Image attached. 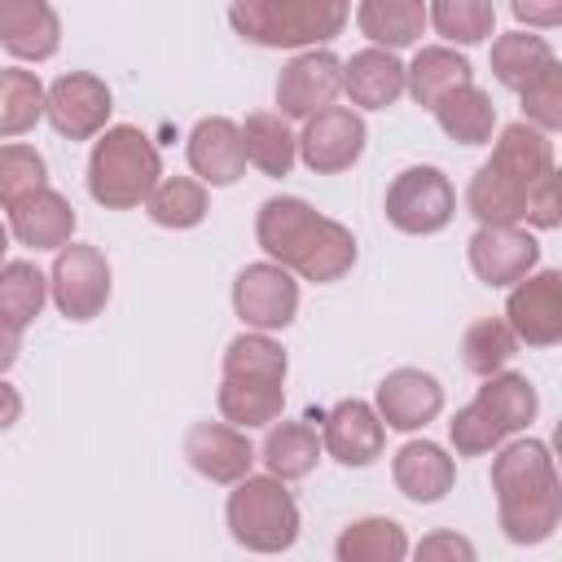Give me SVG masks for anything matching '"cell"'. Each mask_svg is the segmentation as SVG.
<instances>
[{"label": "cell", "mask_w": 562, "mask_h": 562, "mask_svg": "<svg viewBox=\"0 0 562 562\" xmlns=\"http://www.w3.org/2000/svg\"><path fill=\"white\" fill-rule=\"evenodd\" d=\"M255 241L259 250L268 255V263L303 277V281H316V285H329L338 277L351 272L356 263V237L347 224L321 215L312 202L303 198H268L255 215Z\"/></svg>", "instance_id": "1"}, {"label": "cell", "mask_w": 562, "mask_h": 562, "mask_svg": "<svg viewBox=\"0 0 562 562\" xmlns=\"http://www.w3.org/2000/svg\"><path fill=\"white\" fill-rule=\"evenodd\" d=\"M496 522L509 544H544L562 522V487L553 457L540 439L501 443L492 461Z\"/></svg>", "instance_id": "2"}, {"label": "cell", "mask_w": 562, "mask_h": 562, "mask_svg": "<svg viewBox=\"0 0 562 562\" xmlns=\"http://www.w3.org/2000/svg\"><path fill=\"white\" fill-rule=\"evenodd\" d=\"M162 180V154L158 145L132 127V123H114L92 140L88 154V193L97 206L105 211H136L145 206V198L154 193V184Z\"/></svg>", "instance_id": "3"}, {"label": "cell", "mask_w": 562, "mask_h": 562, "mask_svg": "<svg viewBox=\"0 0 562 562\" xmlns=\"http://www.w3.org/2000/svg\"><path fill=\"white\" fill-rule=\"evenodd\" d=\"M536 386L514 373V369H501L492 378H483L479 395L457 408V417L448 422V439H452V452L457 457H483L492 448H501L509 435L527 430L536 422Z\"/></svg>", "instance_id": "4"}, {"label": "cell", "mask_w": 562, "mask_h": 562, "mask_svg": "<svg viewBox=\"0 0 562 562\" xmlns=\"http://www.w3.org/2000/svg\"><path fill=\"white\" fill-rule=\"evenodd\" d=\"M351 9L342 0H237L228 22L241 40L259 48H316L342 35Z\"/></svg>", "instance_id": "5"}, {"label": "cell", "mask_w": 562, "mask_h": 562, "mask_svg": "<svg viewBox=\"0 0 562 562\" xmlns=\"http://www.w3.org/2000/svg\"><path fill=\"white\" fill-rule=\"evenodd\" d=\"M224 522H228V536L250 553H285L303 527L299 501L272 474H246L241 483H233Z\"/></svg>", "instance_id": "6"}, {"label": "cell", "mask_w": 562, "mask_h": 562, "mask_svg": "<svg viewBox=\"0 0 562 562\" xmlns=\"http://www.w3.org/2000/svg\"><path fill=\"white\" fill-rule=\"evenodd\" d=\"M386 224L408 237L443 233L457 215V189L439 167H404L386 189Z\"/></svg>", "instance_id": "7"}, {"label": "cell", "mask_w": 562, "mask_h": 562, "mask_svg": "<svg viewBox=\"0 0 562 562\" xmlns=\"http://www.w3.org/2000/svg\"><path fill=\"white\" fill-rule=\"evenodd\" d=\"M48 294L66 321H92L110 303V259L88 241H66L48 272Z\"/></svg>", "instance_id": "8"}, {"label": "cell", "mask_w": 562, "mask_h": 562, "mask_svg": "<svg viewBox=\"0 0 562 562\" xmlns=\"http://www.w3.org/2000/svg\"><path fill=\"white\" fill-rule=\"evenodd\" d=\"M233 312L255 334H277L299 316V281L277 263H246L233 281Z\"/></svg>", "instance_id": "9"}, {"label": "cell", "mask_w": 562, "mask_h": 562, "mask_svg": "<svg viewBox=\"0 0 562 562\" xmlns=\"http://www.w3.org/2000/svg\"><path fill=\"white\" fill-rule=\"evenodd\" d=\"M110 110H114V97L105 79L88 70H70L44 88V114L66 140H97L110 127Z\"/></svg>", "instance_id": "10"}, {"label": "cell", "mask_w": 562, "mask_h": 562, "mask_svg": "<svg viewBox=\"0 0 562 562\" xmlns=\"http://www.w3.org/2000/svg\"><path fill=\"white\" fill-rule=\"evenodd\" d=\"M505 329L518 347H553L562 342V272L540 268L509 285L505 299Z\"/></svg>", "instance_id": "11"}, {"label": "cell", "mask_w": 562, "mask_h": 562, "mask_svg": "<svg viewBox=\"0 0 562 562\" xmlns=\"http://www.w3.org/2000/svg\"><path fill=\"white\" fill-rule=\"evenodd\" d=\"M294 140H299V158H303V167L312 176H338V171L360 162L369 127H364V119L356 110L329 105V110L312 114Z\"/></svg>", "instance_id": "12"}, {"label": "cell", "mask_w": 562, "mask_h": 562, "mask_svg": "<svg viewBox=\"0 0 562 562\" xmlns=\"http://www.w3.org/2000/svg\"><path fill=\"white\" fill-rule=\"evenodd\" d=\"M342 92V61L329 48H307L299 57H290L277 75V105L281 119H312L321 110L334 105V97Z\"/></svg>", "instance_id": "13"}, {"label": "cell", "mask_w": 562, "mask_h": 562, "mask_svg": "<svg viewBox=\"0 0 562 562\" xmlns=\"http://www.w3.org/2000/svg\"><path fill=\"white\" fill-rule=\"evenodd\" d=\"M373 413H378V422L386 430L413 435V430H422L426 422H435L443 413V386L426 369H391L378 382Z\"/></svg>", "instance_id": "14"}, {"label": "cell", "mask_w": 562, "mask_h": 562, "mask_svg": "<svg viewBox=\"0 0 562 562\" xmlns=\"http://www.w3.org/2000/svg\"><path fill=\"white\" fill-rule=\"evenodd\" d=\"M386 448V426L378 422L369 400H338L321 417V452H329L338 465L360 470L373 465Z\"/></svg>", "instance_id": "15"}, {"label": "cell", "mask_w": 562, "mask_h": 562, "mask_svg": "<svg viewBox=\"0 0 562 562\" xmlns=\"http://www.w3.org/2000/svg\"><path fill=\"white\" fill-rule=\"evenodd\" d=\"M255 443L246 439V430H237V426H228V422H198V426H189V435H184V461L202 474V479H211V483H241L246 474H250V465H255Z\"/></svg>", "instance_id": "16"}, {"label": "cell", "mask_w": 562, "mask_h": 562, "mask_svg": "<svg viewBox=\"0 0 562 562\" xmlns=\"http://www.w3.org/2000/svg\"><path fill=\"white\" fill-rule=\"evenodd\" d=\"M470 268L483 285H518L540 263V241L527 228H479L465 246Z\"/></svg>", "instance_id": "17"}, {"label": "cell", "mask_w": 562, "mask_h": 562, "mask_svg": "<svg viewBox=\"0 0 562 562\" xmlns=\"http://www.w3.org/2000/svg\"><path fill=\"white\" fill-rule=\"evenodd\" d=\"M184 154H189V167H193L198 184H215V189H224V184H237V180L246 176L241 127H237L233 119H224V114H206V119H198L193 132H189Z\"/></svg>", "instance_id": "18"}, {"label": "cell", "mask_w": 562, "mask_h": 562, "mask_svg": "<svg viewBox=\"0 0 562 562\" xmlns=\"http://www.w3.org/2000/svg\"><path fill=\"white\" fill-rule=\"evenodd\" d=\"M391 479H395L400 496H408L413 505H435L457 483V457H448L430 439H408L391 457Z\"/></svg>", "instance_id": "19"}, {"label": "cell", "mask_w": 562, "mask_h": 562, "mask_svg": "<svg viewBox=\"0 0 562 562\" xmlns=\"http://www.w3.org/2000/svg\"><path fill=\"white\" fill-rule=\"evenodd\" d=\"M0 44L18 61H48L61 48V18L48 0H0Z\"/></svg>", "instance_id": "20"}, {"label": "cell", "mask_w": 562, "mask_h": 562, "mask_svg": "<svg viewBox=\"0 0 562 562\" xmlns=\"http://www.w3.org/2000/svg\"><path fill=\"white\" fill-rule=\"evenodd\" d=\"M342 92L360 110H386L404 97V61L382 48H360L342 61Z\"/></svg>", "instance_id": "21"}, {"label": "cell", "mask_w": 562, "mask_h": 562, "mask_svg": "<svg viewBox=\"0 0 562 562\" xmlns=\"http://www.w3.org/2000/svg\"><path fill=\"white\" fill-rule=\"evenodd\" d=\"M70 233H75V206L57 189H40L35 198L9 211V237H18L31 250H61Z\"/></svg>", "instance_id": "22"}, {"label": "cell", "mask_w": 562, "mask_h": 562, "mask_svg": "<svg viewBox=\"0 0 562 562\" xmlns=\"http://www.w3.org/2000/svg\"><path fill=\"white\" fill-rule=\"evenodd\" d=\"M465 83H474V66H470L457 48H448V44H426V48H417V57L404 66V92H408L417 105H426V110H435L448 92H457V88H465Z\"/></svg>", "instance_id": "23"}, {"label": "cell", "mask_w": 562, "mask_h": 562, "mask_svg": "<svg viewBox=\"0 0 562 562\" xmlns=\"http://www.w3.org/2000/svg\"><path fill=\"white\" fill-rule=\"evenodd\" d=\"M501 176H509L514 184H522V189H531L536 180H544V176H553L558 167H553V136H544V132H536L531 123H505L501 127V136H496V145H492V158H487Z\"/></svg>", "instance_id": "24"}, {"label": "cell", "mask_w": 562, "mask_h": 562, "mask_svg": "<svg viewBox=\"0 0 562 562\" xmlns=\"http://www.w3.org/2000/svg\"><path fill=\"white\" fill-rule=\"evenodd\" d=\"M237 127H241L246 162H250L255 171H263V176H272V180L290 176V167L299 162V140H294V132H290V123H285L281 114L255 110V114H246V123H237Z\"/></svg>", "instance_id": "25"}, {"label": "cell", "mask_w": 562, "mask_h": 562, "mask_svg": "<svg viewBox=\"0 0 562 562\" xmlns=\"http://www.w3.org/2000/svg\"><path fill=\"white\" fill-rule=\"evenodd\" d=\"M356 26L360 35H369V48L395 53L417 44V35L426 31V4L422 0H364L356 9Z\"/></svg>", "instance_id": "26"}, {"label": "cell", "mask_w": 562, "mask_h": 562, "mask_svg": "<svg viewBox=\"0 0 562 562\" xmlns=\"http://www.w3.org/2000/svg\"><path fill=\"white\" fill-rule=\"evenodd\" d=\"M465 211L479 220V228H518V220L527 211V189L514 184L509 176H501L492 162H483L470 176Z\"/></svg>", "instance_id": "27"}, {"label": "cell", "mask_w": 562, "mask_h": 562, "mask_svg": "<svg viewBox=\"0 0 562 562\" xmlns=\"http://www.w3.org/2000/svg\"><path fill=\"white\" fill-rule=\"evenodd\" d=\"M334 558L338 562H404L408 558V531L395 518H382V514L356 518L338 531Z\"/></svg>", "instance_id": "28"}, {"label": "cell", "mask_w": 562, "mask_h": 562, "mask_svg": "<svg viewBox=\"0 0 562 562\" xmlns=\"http://www.w3.org/2000/svg\"><path fill=\"white\" fill-rule=\"evenodd\" d=\"M259 461L268 465L272 479L290 483V479H307L321 461V435L316 426L307 422H277L268 435H263V448H259Z\"/></svg>", "instance_id": "29"}, {"label": "cell", "mask_w": 562, "mask_h": 562, "mask_svg": "<svg viewBox=\"0 0 562 562\" xmlns=\"http://www.w3.org/2000/svg\"><path fill=\"white\" fill-rule=\"evenodd\" d=\"M553 61H558L553 44L544 35H536V31H509V35H496L492 40V75L509 92H522Z\"/></svg>", "instance_id": "30"}, {"label": "cell", "mask_w": 562, "mask_h": 562, "mask_svg": "<svg viewBox=\"0 0 562 562\" xmlns=\"http://www.w3.org/2000/svg\"><path fill=\"white\" fill-rule=\"evenodd\" d=\"M285 373H290V356L285 347L272 338V334H237L228 347H224V378L228 382H272V386H285Z\"/></svg>", "instance_id": "31"}, {"label": "cell", "mask_w": 562, "mask_h": 562, "mask_svg": "<svg viewBox=\"0 0 562 562\" xmlns=\"http://www.w3.org/2000/svg\"><path fill=\"white\" fill-rule=\"evenodd\" d=\"M430 114L443 127V136H452L461 145H487L492 132H496V105L479 83H465V88L448 92Z\"/></svg>", "instance_id": "32"}, {"label": "cell", "mask_w": 562, "mask_h": 562, "mask_svg": "<svg viewBox=\"0 0 562 562\" xmlns=\"http://www.w3.org/2000/svg\"><path fill=\"white\" fill-rule=\"evenodd\" d=\"M145 211L158 228H198L211 211V198H206V184H198L193 176H162L154 184V193L145 198Z\"/></svg>", "instance_id": "33"}, {"label": "cell", "mask_w": 562, "mask_h": 562, "mask_svg": "<svg viewBox=\"0 0 562 562\" xmlns=\"http://www.w3.org/2000/svg\"><path fill=\"white\" fill-rule=\"evenodd\" d=\"M220 417L237 430H255V426H272L285 408V386L272 382H220Z\"/></svg>", "instance_id": "34"}, {"label": "cell", "mask_w": 562, "mask_h": 562, "mask_svg": "<svg viewBox=\"0 0 562 562\" xmlns=\"http://www.w3.org/2000/svg\"><path fill=\"white\" fill-rule=\"evenodd\" d=\"M48 277L31 259H4L0 263V321H9L18 334L44 312Z\"/></svg>", "instance_id": "35"}, {"label": "cell", "mask_w": 562, "mask_h": 562, "mask_svg": "<svg viewBox=\"0 0 562 562\" xmlns=\"http://www.w3.org/2000/svg\"><path fill=\"white\" fill-rule=\"evenodd\" d=\"M44 119V83L35 70H0V136H26Z\"/></svg>", "instance_id": "36"}, {"label": "cell", "mask_w": 562, "mask_h": 562, "mask_svg": "<svg viewBox=\"0 0 562 562\" xmlns=\"http://www.w3.org/2000/svg\"><path fill=\"white\" fill-rule=\"evenodd\" d=\"M426 22L448 40V44H483L496 31V4L487 0H435L426 4Z\"/></svg>", "instance_id": "37"}, {"label": "cell", "mask_w": 562, "mask_h": 562, "mask_svg": "<svg viewBox=\"0 0 562 562\" xmlns=\"http://www.w3.org/2000/svg\"><path fill=\"white\" fill-rule=\"evenodd\" d=\"M40 189H48V162L35 145L9 140L0 145V206L13 211L18 202L35 198Z\"/></svg>", "instance_id": "38"}, {"label": "cell", "mask_w": 562, "mask_h": 562, "mask_svg": "<svg viewBox=\"0 0 562 562\" xmlns=\"http://www.w3.org/2000/svg\"><path fill=\"white\" fill-rule=\"evenodd\" d=\"M514 356H518V342H514V334L505 329V321H496V316L474 321V325L461 334V364H465L470 373H479V378L501 373Z\"/></svg>", "instance_id": "39"}, {"label": "cell", "mask_w": 562, "mask_h": 562, "mask_svg": "<svg viewBox=\"0 0 562 562\" xmlns=\"http://www.w3.org/2000/svg\"><path fill=\"white\" fill-rule=\"evenodd\" d=\"M518 97H522V114H527L522 123H531L544 136H553L562 127V66L558 61L544 66Z\"/></svg>", "instance_id": "40"}, {"label": "cell", "mask_w": 562, "mask_h": 562, "mask_svg": "<svg viewBox=\"0 0 562 562\" xmlns=\"http://www.w3.org/2000/svg\"><path fill=\"white\" fill-rule=\"evenodd\" d=\"M413 562H479V549L461 531H426L413 544Z\"/></svg>", "instance_id": "41"}, {"label": "cell", "mask_w": 562, "mask_h": 562, "mask_svg": "<svg viewBox=\"0 0 562 562\" xmlns=\"http://www.w3.org/2000/svg\"><path fill=\"white\" fill-rule=\"evenodd\" d=\"M522 220H527V224H536V228H558V224H562L558 171H553V176H544V180H536V184L527 189V211H522Z\"/></svg>", "instance_id": "42"}, {"label": "cell", "mask_w": 562, "mask_h": 562, "mask_svg": "<svg viewBox=\"0 0 562 562\" xmlns=\"http://www.w3.org/2000/svg\"><path fill=\"white\" fill-rule=\"evenodd\" d=\"M514 18H518L522 26H558V22H562V4L540 9V4H522V0H514Z\"/></svg>", "instance_id": "43"}, {"label": "cell", "mask_w": 562, "mask_h": 562, "mask_svg": "<svg viewBox=\"0 0 562 562\" xmlns=\"http://www.w3.org/2000/svg\"><path fill=\"white\" fill-rule=\"evenodd\" d=\"M18 417H22V395H18V386H9V382L0 378V435L13 430Z\"/></svg>", "instance_id": "44"}, {"label": "cell", "mask_w": 562, "mask_h": 562, "mask_svg": "<svg viewBox=\"0 0 562 562\" xmlns=\"http://www.w3.org/2000/svg\"><path fill=\"white\" fill-rule=\"evenodd\" d=\"M18 351H22V334H18L9 321H0V373H9V369H13Z\"/></svg>", "instance_id": "45"}, {"label": "cell", "mask_w": 562, "mask_h": 562, "mask_svg": "<svg viewBox=\"0 0 562 562\" xmlns=\"http://www.w3.org/2000/svg\"><path fill=\"white\" fill-rule=\"evenodd\" d=\"M4 250H9V224H0V263H4Z\"/></svg>", "instance_id": "46"}]
</instances>
